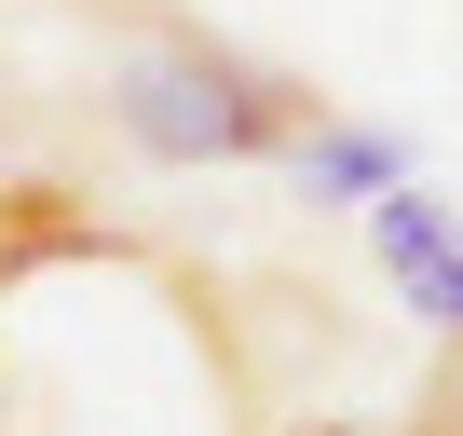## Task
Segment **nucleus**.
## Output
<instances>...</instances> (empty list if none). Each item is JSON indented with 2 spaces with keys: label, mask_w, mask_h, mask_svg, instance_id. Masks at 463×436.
<instances>
[{
  "label": "nucleus",
  "mask_w": 463,
  "mask_h": 436,
  "mask_svg": "<svg viewBox=\"0 0 463 436\" xmlns=\"http://www.w3.org/2000/svg\"><path fill=\"white\" fill-rule=\"evenodd\" d=\"M109 123H123V150H150V164H273V150L314 123V96H300L287 69H260V55L204 42V28H150V42H123V69H109Z\"/></svg>",
  "instance_id": "1"
},
{
  "label": "nucleus",
  "mask_w": 463,
  "mask_h": 436,
  "mask_svg": "<svg viewBox=\"0 0 463 436\" xmlns=\"http://www.w3.org/2000/svg\"><path fill=\"white\" fill-rule=\"evenodd\" d=\"M273 164H287V191H300V204H382V191L409 177V150H395L382 123H327V109H314Z\"/></svg>",
  "instance_id": "3"
},
{
  "label": "nucleus",
  "mask_w": 463,
  "mask_h": 436,
  "mask_svg": "<svg viewBox=\"0 0 463 436\" xmlns=\"http://www.w3.org/2000/svg\"><path fill=\"white\" fill-rule=\"evenodd\" d=\"M368 246H382V287H395L436 341H463V218H449L436 191H409V177H395V191L368 204Z\"/></svg>",
  "instance_id": "2"
},
{
  "label": "nucleus",
  "mask_w": 463,
  "mask_h": 436,
  "mask_svg": "<svg viewBox=\"0 0 463 436\" xmlns=\"http://www.w3.org/2000/svg\"><path fill=\"white\" fill-rule=\"evenodd\" d=\"M409 436H463V341H449V368L422 382V422H409Z\"/></svg>",
  "instance_id": "4"
}]
</instances>
